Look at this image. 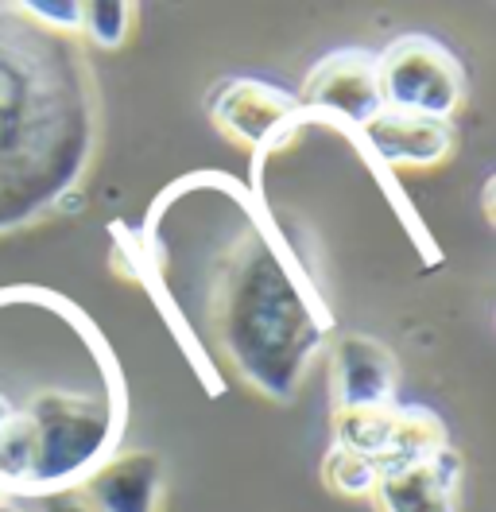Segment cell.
Here are the masks:
<instances>
[{"label":"cell","mask_w":496,"mask_h":512,"mask_svg":"<svg viewBox=\"0 0 496 512\" xmlns=\"http://www.w3.org/2000/svg\"><path fill=\"white\" fill-rule=\"evenodd\" d=\"M361 136L372 148V156L392 167H431L454 152V125L434 117H411L396 109H380L369 125H361Z\"/></svg>","instance_id":"cell-9"},{"label":"cell","mask_w":496,"mask_h":512,"mask_svg":"<svg viewBox=\"0 0 496 512\" xmlns=\"http://www.w3.org/2000/svg\"><path fill=\"white\" fill-rule=\"evenodd\" d=\"M458 454L446 447L427 462L388 466L372 485V501L380 512H454L458 489Z\"/></svg>","instance_id":"cell-8"},{"label":"cell","mask_w":496,"mask_h":512,"mask_svg":"<svg viewBox=\"0 0 496 512\" xmlns=\"http://www.w3.org/2000/svg\"><path fill=\"white\" fill-rule=\"evenodd\" d=\"M35 466V427L24 412L0 423V489H28Z\"/></svg>","instance_id":"cell-10"},{"label":"cell","mask_w":496,"mask_h":512,"mask_svg":"<svg viewBox=\"0 0 496 512\" xmlns=\"http://www.w3.org/2000/svg\"><path fill=\"white\" fill-rule=\"evenodd\" d=\"M303 109L310 113H334L349 125H369L384 109L376 86V55L365 51H334L314 66L303 82Z\"/></svg>","instance_id":"cell-4"},{"label":"cell","mask_w":496,"mask_h":512,"mask_svg":"<svg viewBox=\"0 0 496 512\" xmlns=\"http://www.w3.org/2000/svg\"><path fill=\"white\" fill-rule=\"evenodd\" d=\"M338 447L369 458L376 470L427 462L446 450V427L423 408H345L334 412Z\"/></svg>","instance_id":"cell-3"},{"label":"cell","mask_w":496,"mask_h":512,"mask_svg":"<svg viewBox=\"0 0 496 512\" xmlns=\"http://www.w3.org/2000/svg\"><path fill=\"white\" fill-rule=\"evenodd\" d=\"M210 117L229 140L245 148H264L295 121V101L276 86L245 78V82H229L217 90V97L210 101Z\"/></svg>","instance_id":"cell-7"},{"label":"cell","mask_w":496,"mask_h":512,"mask_svg":"<svg viewBox=\"0 0 496 512\" xmlns=\"http://www.w3.org/2000/svg\"><path fill=\"white\" fill-rule=\"evenodd\" d=\"M132 20H136V8L132 4H117V0H101V4H82V28L105 51H117L128 32H132Z\"/></svg>","instance_id":"cell-12"},{"label":"cell","mask_w":496,"mask_h":512,"mask_svg":"<svg viewBox=\"0 0 496 512\" xmlns=\"http://www.w3.org/2000/svg\"><path fill=\"white\" fill-rule=\"evenodd\" d=\"M24 416L35 427V466H31L28 481V489L35 493L66 489L74 478H86L105 458L113 427H109L101 404L47 392V396L31 400Z\"/></svg>","instance_id":"cell-1"},{"label":"cell","mask_w":496,"mask_h":512,"mask_svg":"<svg viewBox=\"0 0 496 512\" xmlns=\"http://www.w3.org/2000/svg\"><path fill=\"white\" fill-rule=\"evenodd\" d=\"M24 12L51 32H78L82 28V4H74V0H31V4H24Z\"/></svg>","instance_id":"cell-13"},{"label":"cell","mask_w":496,"mask_h":512,"mask_svg":"<svg viewBox=\"0 0 496 512\" xmlns=\"http://www.w3.org/2000/svg\"><path fill=\"white\" fill-rule=\"evenodd\" d=\"M376 478H380V470L372 466L369 458L338 447V443L330 447L326 462H322V481H326V489L338 493V497H372Z\"/></svg>","instance_id":"cell-11"},{"label":"cell","mask_w":496,"mask_h":512,"mask_svg":"<svg viewBox=\"0 0 496 512\" xmlns=\"http://www.w3.org/2000/svg\"><path fill=\"white\" fill-rule=\"evenodd\" d=\"M0 512H24V509H16V505H8V501H0Z\"/></svg>","instance_id":"cell-15"},{"label":"cell","mask_w":496,"mask_h":512,"mask_svg":"<svg viewBox=\"0 0 496 512\" xmlns=\"http://www.w3.org/2000/svg\"><path fill=\"white\" fill-rule=\"evenodd\" d=\"M78 489L97 512H159L163 462L152 450H121L101 458Z\"/></svg>","instance_id":"cell-5"},{"label":"cell","mask_w":496,"mask_h":512,"mask_svg":"<svg viewBox=\"0 0 496 512\" xmlns=\"http://www.w3.org/2000/svg\"><path fill=\"white\" fill-rule=\"evenodd\" d=\"M376 86L384 109L450 121L465 101V74L458 59L427 35H403L376 59Z\"/></svg>","instance_id":"cell-2"},{"label":"cell","mask_w":496,"mask_h":512,"mask_svg":"<svg viewBox=\"0 0 496 512\" xmlns=\"http://www.w3.org/2000/svg\"><path fill=\"white\" fill-rule=\"evenodd\" d=\"M334 412L345 408H392L396 404V361L376 338L345 334L330 357Z\"/></svg>","instance_id":"cell-6"},{"label":"cell","mask_w":496,"mask_h":512,"mask_svg":"<svg viewBox=\"0 0 496 512\" xmlns=\"http://www.w3.org/2000/svg\"><path fill=\"white\" fill-rule=\"evenodd\" d=\"M39 512H97L82 497L78 485H66V489H51V493H39Z\"/></svg>","instance_id":"cell-14"}]
</instances>
